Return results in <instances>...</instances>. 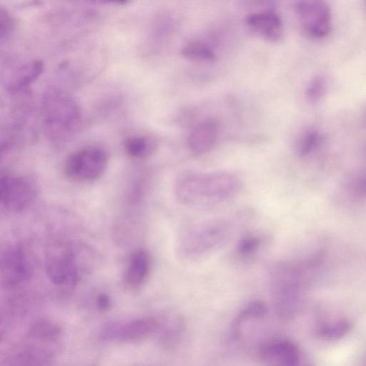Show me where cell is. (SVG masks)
I'll return each instance as SVG.
<instances>
[{
	"mask_svg": "<svg viewBox=\"0 0 366 366\" xmlns=\"http://www.w3.org/2000/svg\"><path fill=\"white\" fill-rule=\"evenodd\" d=\"M239 187V180L232 174L189 172L177 179L175 192L179 201L186 205H207L231 197Z\"/></svg>",
	"mask_w": 366,
	"mask_h": 366,
	"instance_id": "1",
	"label": "cell"
},
{
	"mask_svg": "<svg viewBox=\"0 0 366 366\" xmlns=\"http://www.w3.org/2000/svg\"><path fill=\"white\" fill-rule=\"evenodd\" d=\"M62 335L61 327L50 320H40L28 329L22 340L6 358V365H46L55 357Z\"/></svg>",
	"mask_w": 366,
	"mask_h": 366,
	"instance_id": "2",
	"label": "cell"
},
{
	"mask_svg": "<svg viewBox=\"0 0 366 366\" xmlns=\"http://www.w3.org/2000/svg\"><path fill=\"white\" fill-rule=\"evenodd\" d=\"M41 116L50 137L63 140L78 128L81 111L77 102L69 94L59 89H51L44 95Z\"/></svg>",
	"mask_w": 366,
	"mask_h": 366,
	"instance_id": "3",
	"label": "cell"
},
{
	"mask_svg": "<svg viewBox=\"0 0 366 366\" xmlns=\"http://www.w3.org/2000/svg\"><path fill=\"white\" fill-rule=\"evenodd\" d=\"M109 155L99 147H86L71 153L66 159L64 172L66 177L76 182L99 179L108 166Z\"/></svg>",
	"mask_w": 366,
	"mask_h": 366,
	"instance_id": "4",
	"label": "cell"
},
{
	"mask_svg": "<svg viewBox=\"0 0 366 366\" xmlns=\"http://www.w3.org/2000/svg\"><path fill=\"white\" fill-rule=\"evenodd\" d=\"M76 255L69 247L54 245L48 252L46 272L51 282L60 287L75 286L81 274Z\"/></svg>",
	"mask_w": 366,
	"mask_h": 366,
	"instance_id": "5",
	"label": "cell"
},
{
	"mask_svg": "<svg viewBox=\"0 0 366 366\" xmlns=\"http://www.w3.org/2000/svg\"><path fill=\"white\" fill-rule=\"evenodd\" d=\"M37 195V187L29 177L5 174L0 179V202L9 212H19L29 207Z\"/></svg>",
	"mask_w": 366,
	"mask_h": 366,
	"instance_id": "6",
	"label": "cell"
},
{
	"mask_svg": "<svg viewBox=\"0 0 366 366\" xmlns=\"http://www.w3.org/2000/svg\"><path fill=\"white\" fill-rule=\"evenodd\" d=\"M296 12L304 32L310 38L321 39L330 34L332 16L325 0H300Z\"/></svg>",
	"mask_w": 366,
	"mask_h": 366,
	"instance_id": "7",
	"label": "cell"
},
{
	"mask_svg": "<svg viewBox=\"0 0 366 366\" xmlns=\"http://www.w3.org/2000/svg\"><path fill=\"white\" fill-rule=\"evenodd\" d=\"M226 234L225 228L221 225L201 227L187 232L180 239V254L185 258L201 257L218 247Z\"/></svg>",
	"mask_w": 366,
	"mask_h": 366,
	"instance_id": "8",
	"label": "cell"
},
{
	"mask_svg": "<svg viewBox=\"0 0 366 366\" xmlns=\"http://www.w3.org/2000/svg\"><path fill=\"white\" fill-rule=\"evenodd\" d=\"M26 249L21 244L7 247L1 257V280L9 288L26 282L32 274V267Z\"/></svg>",
	"mask_w": 366,
	"mask_h": 366,
	"instance_id": "9",
	"label": "cell"
},
{
	"mask_svg": "<svg viewBox=\"0 0 366 366\" xmlns=\"http://www.w3.org/2000/svg\"><path fill=\"white\" fill-rule=\"evenodd\" d=\"M159 325V320L153 317L137 318L123 323H113L104 327L102 338L107 341L137 342L157 332Z\"/></svg>",
	"mask_w": 366,
	"mask_h": 366,
	"instance_id": "10",
	"label": "cell"
},
{
	"mask_svg": "<svg viewBox=\"0 0 366 366\" xmlns=\"http://www.w3.org/2000/svg\"><path fill=\"white\" fill-rule=\"evenodd\" d=\"M259 360L269 365L295 366L299 364L297 346L287 340H277L263 345L258 353Z\"/></svg>",
	"mask_w": 366,
	"mask_h": 366,
	"instance_id": "11",
	"label": "cell"
},
{
	"mask_svg": "<svg viewBox=\"0 0 366 366\" xmlns=\"http://www.w3.org/2000/svg\"><path fill=\"white\" fill-rule=\"evenodd\" d=\"M248 28L262 39L275 42L283 34L280 17L271 11H263L249 14L245 19Z\"/></svg>",
	"mask_w": 366,
	"mask_h": 366,
	"instance_id": "12",
	"label": "cell"
},
{
	"mask_svg": "<svg viewBox=\"0 0 366 366\" xmlns=\"http://www.w3.org/2000/svg\"><path fill=\"white\" fill-rule=\"evenodd\" d=\"M152 268L149 252L143 248L133 252L129 259L124 274L125 285L130 290L142 287L147 281Z\"/></svg>",
	"mask_w": 366,
	"mask_h": 366,
	"instance_id": "13",
	"label": "cell"
},
{
	"mask_svg": "<svg viewBox=\"0 0 366 366\" xmlns=\"http://www.w3.org/2000/svg\"><path fill=\"white\" fill-rule=\"evenodd\" d=\"M219 122L215 118L205 119L196 124L188 137V145L195 154L209 151L214 146L218 135Z\"/></svg>",
	"mask_w": 366,
	"mask_h": 366,
	"instance_id": "14",
	"label": "cell"
},
{
	"mask_svg": "<svg viewBox=\"0 0 366 366\" xmlns=\"http://www.w3.org/2000/svg\"><path fill=\"white\" fill-rule=\"evenodd\" d=\"M125 152L133 158H145L151 156L157 149V141L149 137L130 136L124 140Z\"/></svg>",
	"mask_w": 366,
	"mask_h": 366,
	"instance_id": "15",
	"label": "cell"
},
{
	"mask_svg": "<svg viewBox=\"0 0 366 366\" xmlns=\"http://www.w3.org/2000/svg\"><path fill=\"white\" fill-rule=\"evenodd\" d=\"M43 70L44 64L40 60H34L25 64L9 83L8 89L11 92L23 89L34 81L41 74Z\"/></svg>",
	"mask_w": 366,
	"mask_h": 366,
	"instance_id": "16",
	"label": "cell"
},
{
	"mask_svg": "<svg viewBox=\"0 0 366 366\" xmlns=\"http://www.w3.org/2000/svg\"><path fill=\"white\" fill-rule=\"evenodd\" d=\"M352 322L346 318H337L320 323L315 330L316 335L322 340L332 341L345 336L352 329Z\"/></svg>",
	"mask_w": 366,
	"mask_h": 366,
	"instance_id": "17",
	"label": "cell"
},
{
	"mask_svg": "<svg viewBox=\"0 0 366 366\" xmlns=\"http://www.w3.org/2000/svg\"><path fill=\"white\" fill-rule=\"evenodd\" d=\"M267 311V305L261 300L249 302L237 315L232 323V335L239 337L242 324L250 320L259 319L265 315Z\"/></svg>",
	"mask_w": 366,
	"mask_h": 366,
	"instance_id": "18",
	"label": "cell"
},
{
	"mask_svg": "<svg viewBox=\"0 0 366 366\" xmlns=\"http://www.w3.org/2000/svg\"><path fill=\"white\" fill-rule=\"evenodd\" d=\"M323 142L320 131L309 129L304 131L297 139L295 149L299 157H307L318 150Z\"/></svg>",
	"mask_w": 366,
	"mask_h": 366,
	"instance_id": "19",
	"label": "cell"
},
{
	"mask_svg": "<svg viewBox=\"0 0 366 366\" xmlns=\"http://www.w3.org/2000/svg\"><path fill=\"white\" fill-rule=\"evenodd\" d=\"M181 54L189 59L201 61H214L216 55L207 45L200 41H190L181 49Z\"/></svg>",
	"mask_w": 366,
	"mask_h": 366,
	"instance_id": "20",
	"label": "cell"
},
{
	"mask_svg": "<svg viewBox=\"0 0 366 366\" xmlns=\"http://www.w3.org/2000/svg\"><path fill=\"white\" fill-rule=\"evenodd\" d=\"M347 193L357 199H366V169L350 175L345 184Z\"/></svg>",
	"mask_w": 366,
	"mask_h": 366,
	"instance_id": "21",
	"label": "cell"
},
{
	"mask_svg": "<svg viewBox=\"0 0 366 366\" xmlns=\"http://www.w3.org/2000/svg\"><path fill=\"white\" fill-rule=\"evenodd\" d=\"M167 322L164 327V341L167 345H173L178 342L184 329V320L179 315H172L166 318Z\"/></svg>",
	"mask_w": 366,
	"mask_h": 366,
	"instance_id": "22",
	"label": "cell"
},
{
	"mask_svg": "<svg viewBox=\"0 0 366 366\" xmlns=\"http://www.w3.org/2000/svg\"><path fill=\"white\" fill-rule=\"evenodd\" d=\"M262 239L256 235H247L238 242L237 250L242 257H249L254 254L260 247Z\"/></svg>",
	"mask_w": 366,
	"mask_h": 366,
	"instance_id": "23",
	"label": "cell"
},
{
	"mask_svg": "<svg viewBox=\"0 0 366 366\" xmlns=\"http://www.w3.org/2000/svg\"><path fill=\"white\" fill-rule=\"evenodd\" d=\"M326 90V83L321 76H316L307 86L305 94L310 102H315L320 100Z\"/></svg>",
	"mask_w": 366,
	"mask_h": 366,
	"instance_id": "24",
	"label": "cell"
},
{
	"mask_svg": "<svg viewBox=\"0 0 366 366\" xmlns=\"http://www.w3.org/2000/svg\"><path fill=\"white\" fill-rule=\"evenodd\" d=\"M14 28V18L6 9L1 7L0 11V39L1 42L11 36Z\"/></svg>",
	"mask_w": 366,
	"mask_h": 366,
	"instance_id": "25",
	"label": "cell"
},
{
	"mask_svg": "<svg viewBox=\"0 0 366 366\" xmlns=\"http://www.w3.org/2000/svg\"><path fill=\"white\" fill-rule=\"evenodd\" d=\"M95 304L99 311L106 312L111 308L112 301L107 294L100 293L97 296Z\"/></svg>",
	"mask_w": 366,
	"mask_h": 366,
	"instance_id": "26",
	"label": "cell"
},
{
	"mask_svg": "<svg viewBox=\"0 0 366 366\" xmlns=\"http://www.w3.org/2000/svg\"><path fill=\"white\" fill-rule=\"evenodd\" d=\"M104 3H110L117 5H124L127 3L128 0H97Z\"/></svg>",
	"mask_w": 366,
	"mask_h": 366,
	"instance_id": "27",
	"label": "cell"
},
{
	"mask_svg": "<svg viewBox=\"0 0 366 366\" xmlns=\"http://www.w3.org/2000/svg\"><path fill=\"white\" fill-rule=\"evenodd\" d=\"M365 6H366V0H365Z\"/></svg>",
	"mask_w": 366,
	"mask_h": 366,
	"instance_id": "28",
	"label": "cell"
}]
</instances>
